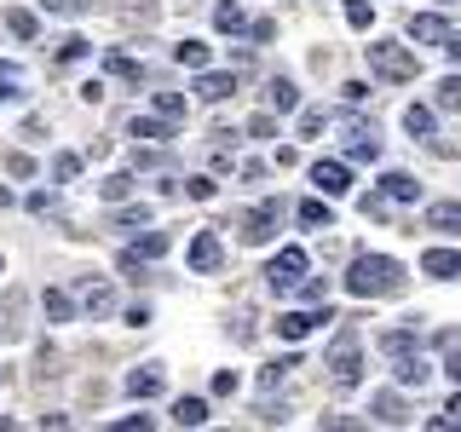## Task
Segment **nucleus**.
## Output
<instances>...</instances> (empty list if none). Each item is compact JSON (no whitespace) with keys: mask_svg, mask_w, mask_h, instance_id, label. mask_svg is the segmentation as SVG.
I'll return each instance as SVG.
<instances>
[{"mask_svg":"<svg viewBox=\"0 0 461 432\" xmlns=\"http://www.w3.org/2000/svg\"><path fill=\"white\" fill-rule=\"evenodd\" d=\"M403 133H410V139H432V110L410 104V110H403Z\"/></svg>","mask_w":461,"mask_h":432,"instance_id":"nucleus-25","label":"nucleus"},{"mask_svg":"<svg viewBox=\"0 0 461 432\" xmlns=\"http://www.w3.org/2000/svg\"><path fill=\"white\" fill-rule=\"evenodd\" d=\"M98 196H104V202H122V196H133V173H110V179L98 184Z\"/></svg>","mask_w":461,"mask_h":432,"instance_id":"nucleus-31","label":"nucleus"},{"mask_svg":"<svg viewBox=\"0 0 461 432\" xmlns=\"http://www.w3.org/2000/svg\"><path fill=\"white\" fill-rule=\"evenodd\" d=\"M173 58H179L185 69H208V40H179V47H173Z\"/></svg>","mask_w":461,"mask_h":432,"instance_id":"nucleus-28","label":"nucleus"},{"mask_svg":"<svg viewBox=\"0 0 461 432\" xmlns=\"http://www.w3.org/2000/svg\"><path fill=\"white\" fill-rule=\"evenodd\" d=\"M52 173H58V179H76V173H81V156H58Z\"/></svg>","mask_w":461,"mask_h":432,"instance_id":"nucleus-48","label":"nucleus"},{"mask_svg":"<svg viewBox=\"0 0 461 432\" xmlns=\"http://www.w3.org/2000/svg\"><path fill=\"white\" fill-rule=\"evenodd\" d=\"M444 52H450V64H461V35H450V40H444Z\"/></svg>","mask_w":461,"mask_h":432,"instance_id":"nucleus-54","label":"nucleus"},{"mask_svg":"<svg viewBox=\"0 0 461 432\" xmlns=\"http://www.w3.org/2000/svg\"><path fill=\"white\" fill-rule=\"evenodd\" d=\"M329 386L335 392H357V381H364V364H357V335L346 328V335L335 340V352H329Z\"/></svg>","mask_w":461,"mask_h":432,"instance_id":"nucleus-3","label":"nucleus"},{"mask_svg":"<svg viewBox=\"0 0 461 432\" xmlns=\"http://www.w3.org/2000/svg\"><path fill=\"white\" fill-rule=\"evenodd\" d=\"M323 432H369L364 421H357V415H335V421H329Z\"/></svg>","mask_w":461,"mask_h":432,"instance_id":"nucleus-45","label":"nucleus"},{"mask_svg":"<svg viewBox=\"0 0 461 432\" xmlns=\"http://www.w3.org/2000/svg\"><path fill=\"white\" fill-rule=\"evenodd\" d=\"M110 69H115L122 81H139V76H144V69L133 64V58H122V52H110Z\"/></svg>","mask_w":461,"mask_h":432,"instance_id":"nucleus-42","label":"nucleus"},{"mask_svg":"<svg viewBox=\"0 0 461 432\" xmlns=\"http://www.w3.org/2000/svg\"><path fill=\"white\" fill-rule=\"evenodd\" d=\"M403 277H410V271H403L398 259H386V254H357L346 288H352L357 300H393V294H403Z\"/></svg>","mask_w":461,"mask_h":432,"instance_id":"nucleus-1","label":"nucleus"},{"mask_svg":"<svg viewBox=\"0 0 461 432\" xmlns=\"http://www.w3.org/2000/svg\"><path fill=\"white\" fill-rule=\"evenodd\" d=\"M323 127H329V115H323V110H300V133H306V139H317Z\"/></svg>","mask_w":461,"mask_h":432,"instance_id":"nucleus-39","label":"nucleus"},{"mask_svg":"<svg viewBox=\"0 0 461 432\" xmlns=\"http://www.w3.org/2000/svg\"><path fill=\"white\" fill-rule=\"evenodd\" d=\"M220 266H225V248H220V237H213V230H196V237H191V271H202V277H213Z\"/></svg>","mask_w":461,"mask_h":432,"instance_id":"nucleus-5","label":"nucleus"},{"mask_svg":"<svg viewBox=\"0 0 461 432\" xmlns=\"http://www.w3.org/2000/svg\"><path fill=\"white\" fill-rule=\"evenodd\" d=\"M162 386H167V381H162V369H156V364L127 374V392H133V398H162Z\"/></svg>","mask_w":461,"mask_h":432,"instance_id":"nucleus-15","label":"nucleus"},{"mask_svg":"<svg viewBox=\"0 0 461 432\" xmlns=\"http://www.w3.org/2000/svg\"><path fill=\"white\" fill-rule=\"evenodd\" d=\"M444 374H450L456 392H461V346H450V357H444Z\"/></svg>","mask_w":461,"mask_h":432,"instance_id":"nucleus-47","label":"nucleus"},{"mask_svg":"<svg viewBox=\"0 0 461 432\" xmlns=\"http://www.w3.org/2000/svg\"><path fill=\"white\" fill-rule=\"evenodd\" d=\"M421 271H427V277H438V283H450V277H461V254L456 248H427L421 254Z\"/></svg>","mask_w":461,"mask_h":432,"instance_id":"nucleus-11","label":"nucleus"},{"mask_svg":"<svg viewBox=\"0 0 461 432\" xmlns=\"http://www.w3.org/2000/svg\"><path fill=\"white\" fill-rule=\"evenodd\" d=\"M317 323H335V311H329V306H323V311H283V317H277V335H283V340H306Z\"/></svg>","mask_w":461,"mask_h":432,"instance_id":"nucleus-7","label":"nucleus"},{"mask_svg":"<svg viewBox=\"0 0 461 432\" xmlns=\"http://www.w3.org/2000/svg\"><path fill=\"white\" fill-rule=\"evenodd\" d=\"M346 133H352V162H381V139H375V127L369 122H346Z\"/></svg>","mask_w":461,"mask_h":432,"instance_id":"nucleus-10","label":"nucleus"},{"mask_svg":"<svg viewBox=\"0 0 461 432\" xmlns=\"http://www.w3.org/2000/svg\"><path fill=\"white\" fill-rule=\"evenodd\" d=\"M41 311H47L52 323H69V317H76V300H69L64 288H47V294H41Z\"/></svg>","mask_w":461,"mask_h":432,"instance_id":"nucleus-19","label":"nucleus"},{"mask_svg":"<svg viewBox=\"0 0 461 432\" xmlns=\"http://www.w3.org/2000/svg\"><path fill=\"white\" fill-rule=\"evenodd\" d=\"M6 29L18 40H35L41 35V23H35V12H23V6H6Z\"/></svg>","mask_w":461,"mask_h":432,"instance_id":"nucleus-24","label":"nucleus"},{"mask_svg":"<svg viewBox=\"0 0 461 432\" xmlns=\"http://www.w3.org/2000/svg\"><path fill=\"white\" fill-rule=\"evenodd\" d=\"M306 266H312V259H306V248H283V254L266 266V283H271V294H294V283L306 277Z\"/></svg>","mask_w":461,"mask_h":432,"instance_id":"nucleus-4","label":"nucleus"},{"mask_svg":"<svg viewBox=\"0 0 461 432\" xmlns=\"http://www.w3.org/2000/svg\"><path fill=\"white\" fill-rule=\"evenodd\" d=\"M173 421H179V427H202V421H208V403H202V398H179V403H173Z\"/></svg>","mask_w":461,"mask_h":432,"instance_id":"nucleus-27","label":"nucleus"},{"mask_svg":"<svg viewBox=\"0 0 461 432\" xmlns=\"http://www.w3.org/2000/svg\"><path fill=\"white\" fill-rule=\"evenodd\" d=\"M213 23H220L225 35H237V29H249V23H242V6H237V0H220V6H213Z\"/></svg>","mask_w":461,"mask_h":432,"instance_id":"nucleus-29","label":"nucleus"},{"mask_svg":"<svg viewBox=\"0 0 461 432\" xmlns=\"http://www.w3.org/2000/svg\"><path fill=\"white\" fill-rule=\"evenodd\" d=\"M312 184L323 196H346V191H352V167H346V162H312Z\"/></svg>","mask_w":461,"mask_h":432,"instance_id":"nucleus-8","label":"nucleus"},{"mask_svg":"<svg viewBox=\"0 0 461 432\" xmlns=\"http://www.w3.org/2000/svg\"><path fill=\"white\" fill-rule=\"evenodd\" d=\"M410 40H421V47H438V40H450V23H444L438 12H421V18H410Z\"/></svg>","mask_w":461,"mask_h":432,"instance_id":"nucleus-13","label":"nucleus"},{"mask_svg":"<svg viewBox=\"0 0 461 432\" xmlns=\"http://www.w3.org/2000/svg\"><path fill=\"white\" fill-rule=\"evenodd\" d=\"M375 415H381V421H403L410 410H403V398H398V392H375Z\"/></svg>","mask_w":461,"mask_h":432,"instance_id":"nucleus-33","label":"nucleus"},{"mask_svg":"<svg viewBox=\"0 0 461 432\" xmlns=\"http://www.w3.org/2000/svg\"><path fill=\"white\" fill-rule=\"evenodd\" d=\"M288 369H300V364H294V357H277V364H271L266 374H259V392H277V386L288 381Z\"/></svg>","mask_w":461,"mask_h":432,"instance_id":"nucleus-32","label":"nucleus"},{"mask_svg":"<svg viewBox=\"0 0 461 432\" xmlns=\"http://www.w3.org/2000/svg\"><path fill=\"white\" fill-rule=\"evenodd\" d=\"M427 225L432 230H461V202H432V208H427Z\"/></svg>","mask_w":461,"mask_h":432,"instance_id":"nucleus-21","label":"nucleus"},{"mask_svg":"<svg viewBox=\"0 0 461 432\" xmlns=\"http://www.w3.org/2000/svg\"><path fill=\"white\" fill-rule=\"evenodd\" d=\"M110 225H150V208H144V202H139V208H122V213H110Z\"/></svg>","mask_w":461,"mask_h":432,"instance_id":"nucleus-38","label":"nucleus"},{"mask_svg":"<svg viewBox=\"0 0 461 432\" xmlns=\"http://www.w3.org/2000/svg\"><path fill=\"white\" fill-rule=\"evenodd\" d=\"M133 259H144V266H150V259H162L167 254V230H144L139 237V248H127Z\"/></svg>","mask_w":461,"mask_h":432,"instance_id":"nucleus-22","label":"nucleus"},{"mask_svg":"<svg viewBox=\"0 0 461 432\" xmlns=\"http://www.w3.org/2000/svg\"><path fill=\"white\" fill-rule=\"evenodd\" d=\"M93 47H86L81 35H69V40H58V64H76V58H86Z\"/></svg>","mask_w":461,"mask_h":432,"instance_id":"nucleus-37","label":"nucleus"},{"mask_svg":"<svg viewBox=\"0 0 461 432\" xmlns=\"http://www.w3.org/2000/svg\"><path fill=\"white\" fill-rule=\"evenodd\" d=\"M438 110H461V76H444L438 81V98H432Z\"/></svg>","mask_w":461,"mask_h":432,"instance_id":"nucleus-34","label":"nucleus"},{"mask_svg":"<svg viewBox=\"0 0 461 432\" xmlns=\"http://www.w3.org/2000/svg\"><path fill=\"white\" fill-rule=\"evenodd\" d=\"M133 139H144V144H167V139H173V122H162V115H133Z\"/></svg>","mask_w":461,"mask_h":432,"instance_id":"nucleus-18","label":"nucleus"},{"mask_svg":"<svg viewBox=\"0 0 461 432\" xmlns=\"http://www.w3.org/2000/svg\"><path fill=\"white\" fill-rule=\"evenodd\" d=\"M444 421H461V392L450 398V410H444Z\"/></svg>","mask_w":461,"mask_h":432,"instance_id":"nucleus-55","label":"nucleus"},{"mask_svg":"<svg viewBox=\"0 0 461 432\" xmlns=\"http://www.w3.org/2000/svg\"><path fill=\"white\" fill-rule=\"evenodd\" d=\"M340 93H346V104H364V98H369V86H364V81H346Z\"/></svg>","mask_w":461,"mask_h":432,"instance_id":"nucleus-50","label":"nucleus"},{"mask_svg":"<svg viewBox=\"0 0 461 432\" xmlns=\"http://www.w3.org/2000/svg\"><path fill=\"white\" fill-rule=\"evenodd\" d=\"M277 202H259L254 213H242V242H271L277 237Z\"/></svg>","mask_w":461,"mask_h":432,"instance_id":"nucleus-6","label":"nucleus"},{"mask_svg":"<svg viewBox=\"0 0 461 432\" xmlns=\"http://www.w3.org/2000/svg\"><path fill=\"white\" fill-rule=\"evenodd\" d=\"M294 294H300V300H312V306H323V294H329V277H300V283H294Z\"/></svg>","mask_w":461,"mask_h":432,"instance_id":"nucleus-36","label":"nucleus"},{"mask_svg":"<svg viewBox=\"0 0 461 432\" xmlns=\"http://www.w3.org/2000/svg\"><path fill=\"white\" fill-rule=\"evenodd\" d=\"M364 58H369V69L381 81H415V76H421V58H415V47H398V40H369Z\"/></svg>","mask_w":461,"mask_h":432,"instance_id":"nucleus-2","label":"nucleus"},{"mask_svg":"<svg viewBox=\"0 0 461 432\" xmlns=\"http://www.w3.org/2000/svg\"><path fill=\"white\" fill-rule=\"evenodd\" d=\"M81 306H86V317H104V311L115 306L110 283H93V277H86V283H81Z\"/></svg>","mask_w":461,"mask_h":432,"instance_id":"nucleus-16","label":"nucleus"},{"mask_svg":"<svg viewBox=\"0 0 461 432\" xmlns=\"http://www.w3.org/2000/svg\"><path fill=\"white\" fill-rule=\"evenodd\" d=\"M18 98H23V69L0 64V104H18Z\"/></svg>","mask_w":461,"mask_h":432,"instance_id":"nucleus-26","label":"nucleus"},{"mask_svg":"<svg viewBox=\"0 0 461 432\" xmlns=\"http://www.w3.org/2000/svg\"><path fill=\"white\" fill-rule=\"evenodd\" d=\"M185 196H191V202H208V196H213V179H208V173H196V179H185Z\"/></svg>","mask_w":461,"mask_h":432,"instance_id":"nucleus-40","label":"nucleus"},{"mask_svg":"<svg viewBox=\"0 0 461 432\" xmlns=\"http://www.w3.org/2000/svg\"><path fill=\"white\" fill-rule=\"evenodd\" d=\"M133 167H162V150H133Z\"/></svg>","mask_w":461,"mask_h":432,"instance_id":"nucleus-51","label":"nucleus"},{"mask_svg":"<svg viewBox=\"0 0 461 432\" xmlns=\"http://www.w3.org/2000/svg\"><path fill=\"white\" fill-rule=\"evenodd\" d=\"M381 352L386 357H403V352H421V340H415L410 328H386V335H381Z\"/></svg>","mask_w":461,"mask_h":432,"instance_id":"nucleus-23","label":"nucleus"},{"mask_svg":"<svg viewBox=\"0 0 461 432\" xmlns=\"http://www.w3.org/2000/svg\"><path fill=\"white\" fill-rule=\"evenodd\" d=\"M427 374H432V364L421 352H403V357H393V381L398 386H427Z\"/></svg>","mask_w":461,"mask_h":432,"instance_id":"nucleus-12","label":"nucleus"},{"mask_svg":"<svg viewBox=\"0 0 461 432\" xmlns=\"http://www.w3.org/2000/svg\"><path fill=\"white\" fill-rule=\"evenodd\" d=\"M249 133H254V139H271V133H277V115H271V110H266V115H254Z\"/></svg>","mask_w":461,"mask_h":432,"instance_id":"nucleus-44","label":"nucleus"},{"mask_svg":"<svg viewBox=\"0 0 461 432\" xmlns=\"http://www.w3.org/2000/svg\"><path fill=\"white\" fill-rule=\"evenodd\" d=\"M427 432H461V421H444L438 415V421H427Z\"/></svg>","mask_w":461,"mask_h":432,"instance_id":"nucleus-53","label":"nucleus"},{"mask_svg":"<svg viewBox=\"0 0 461 432\" xmlns=\"http://www.w3.org/2000/svg\"><path fill=\"white\" fill-rule=\"evenodd\" d=\"M41 6L58 12V18H81V12H86V0H41Z\"/></svg>","mask_w":461,"mask_h":432,"instance_id":"nucleus-41","label":"nucleus"},{"mask_svg":"<svg viewBox=\"0 0 461 432\" xmlns=\"http://www.w3.org/2000/svg\"><path fill=\"white\" fill-rule=\"evenodd\" d=\"M213 392H220V398L237 392V369H220V374H213Z\"/></svg>","mask_w":461,"mask_h":432,"instance_id":"nucleus-46","label":"nucleus"},{"mask_svg":"<svg viewBox=\"0 0 461 432\" xmlns=\"http://www.w3.org/2000/svg\"><path fill=\"white\" fill-rule=\"evenodd\" d=\"M41 432H76V427H69L64 415H41Z\"/></svg>","mask_w":461,"mask_h":432,"instance_id":"nucleus-52","label":"nucleus"},{"mask_svg":"<svg viewBox=\"0 0 461 432\" xmlns=\"http://www.w3.org/2000/svg\"><path fill=\"white\" fill-rule=\"evenodd\" d=\"M0 432H12V421H0Z\"/></svg>","mask_w":461,"mask_h":432,"instance_id":"nucleus-56","label":"nucleus"},{"mask_svg":"<svg viewBox=\"0 0 461 432\" xmlns=\"http://www.w3.org/2000/svg\"><path fill=\"white\" fill-rule=\"evenodd\" d=\"M346 23H352V29H369L375 23V0H346Z\"/></svg>","mask_w":461,"mask_h":432,"instance_id":"nucleus-35","label":"nucleus"},{"mask_svg":"<svg viewBox=\"0 0 461 432\" xmlns=\"http://www.w3.org/2000/svg\"><path fill=\"white\" fill-rule=\"evenodd\" d=\"M230 93H237V76H225V69H202V76H196V98H202V104H225Z\"/></svg>","mask_w":461,"mask_h":432,"instance_id":"nucleus-9","label":"nucleus"},{"mask_svg":"<svg viewBox=\"0 0 461 432\" xmlns=\"http://www.w3.org/2000/svg\"><path fill=\"white\" fill-rule=\"evenodd\" d=\"M6 173H18V179H29V173H35V162H29V156H6Z\"/></svg>","mask_w":461,"mask_h":432,"instance_id":"nucleus-49","label":"nucleus"},{"mask_svg":"<svg viewBox=\"0 0 461 432\" xmlns=\"http://www.w3.org/2000/svg\"><path fill=\"white\" fill-rule=\"evenodd\" d=\"M156 115L179 127V122H185V93H156Z\"/></svg>","mask_w":461,"mask_h":432,"instance_id":"nucleus-30","label":"nucleus"},{"mask_svg":"<svg viewBox=\"0 0 461 432\" xmlns=\"http://www.w3.org/2000/svg\"><path fill=\"white\" fill-rule=\"evenodd\" d=\"M266 104H271V115H288V110H300V86L288 81V76H271V86H266Z\"/></svg>","mask_w":461,"mask_h":432,"instance_id":"nucleus-14","label":"nucleus"},{"mask_svg":"<svg viewBox=\"0 0 461 432\" xmlns=\"http://www.w3.org/2000/svg\"><path fill=\"white\" fill-rule=\"evenodd\" d=\"M110 432H156V421L150 415H127V421H115Z\"/></svg>","mask_w":461,"mask_h":432,"instance_id":"nucleus-43","label":"nucleus"},{"mask_svg":"<svg viewBox=\"0 0 461 432\" xmlns=\"http://www.w3.org/2000/svg\"><path fill=\"white\" fill-rule=\"evenodd\" d=\"M415 196H421V184L410 173H386L381 179V202H415Z\"/></svg>","mask_w":461,"mask_h":432,"instance_id":"nucleus-17","label":"nucleus"},{"mask_svg":"<svg viewBox=\"0 0 461 432\" xmlns=\"http://www.w3.org/2000/svg\"><path fill=\"white\" fill-rule=\"evenodd\" d=\"M300 225H306V230H329V225H335V213H329V196L323 202H300Z\"/></svg>","mask_w":461,"mask_h":432,"instance_id":"nucleus-20","label":"nucleus"}]
</instances>
